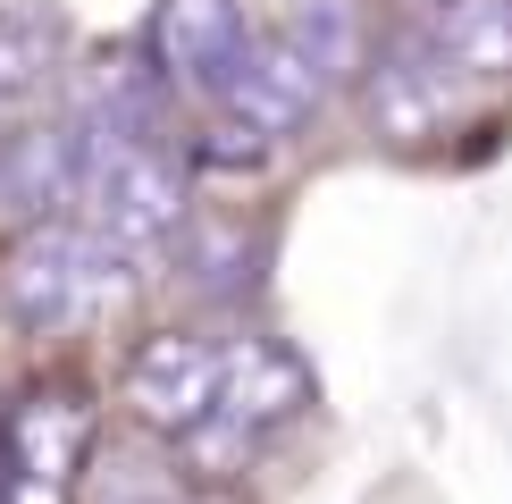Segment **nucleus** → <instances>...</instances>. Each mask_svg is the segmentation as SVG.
Here are the masks:
<instances>
[{"label":"nucleus","instance_id":"1","mask_svg":"<svg viewBox=\"0 0 512 504\" xmlns=\"http://www.w3.org/2000/svg\"><path fill=\"white\" fill-rule=\"evenodd\" d=\"M76 202H84L93 236H110L126 261H143L152 244H168L185 227V168L160 143H135V135L76 118Z\"/></svg>","mask_w":512,"mask_h":504},{"label":"nucleus","instance_id":"2","mask_svg":"<svg viewBox=\"0 0 512 504\" xmlns=\"http://www.w3.org/2000/svg\"><path fill=\"white\" fill-rule=\"evenodd\" d=\"M118 294H126V252L110 236H93V227H68V219H34L9 244V261H0V303L34 336L101 320Z\"/></svg>","mask_w":512,"mask_h":504},{"label":"nucleus","instance_id":"3","mask_svg":"<svg viewBox=\"0 0 512 504\" xmlns=\"http://www.w3.org/2000/svg\"><path fill=\"white\" fill-rule=\"evenodd\" d=\"M462 110H471V84L437 59L429 34H387L370 59H361V118H370V135L395 143V152L445 135Z\"/></svg>","mask_w":512,"mask_h":504},{"label":"nucleus","instance_id":"4","mask_svg":"<svg viewBox=\"0 0 512 504\" xmlns=\"http://www.w3.org/2000/svg\"><path fill=\"white\" fill-rule=\"evenodd\" d=\"M84 446H93V412L76 387H34L0 429V504H68Z\"/></svg>","mask_w":512,"mask_h":504},{"label":"nucleus","instance_id":"5","mask_svg":"<svg viewBox=\"0 0 512 504\" xmlns=\"http://www.w3.org/2000/svg\"><path fill=\"white\" fill-rule=\"evenodd\" d=\"M244 51H252L244 0H160L152 9V68L185 101H227Z\"/></svg>","mask_w":512,"mask_h":504},{"label":"nucleus","instance_id":"6","mask_svg":"<svg viewBox=\"0 0 512 504\" xmlns=\"http://www.w3.org/2000/svg\"><path fill=\"white\" fill-rule=\"evenodd\" d=\"M126 404H135L143 429L185 437L210 404H219V336H194V328L143 336L135 362H126Z\"/></svg>","mask_w":512,"mask_h":504},{"label":"nucleus","instance_id":"7","mask_svg":"<svg viewBox=\"0 0 512 504\" xmlns=\"http://www.w3.org/2000/svg\"><path fill=\"white\" fill-rule=\"evenodd\" d=\"M319 101H328V76H319L286 34H252V51H244V68H236L219 110L236 126H252L261 143H286V135H303L319 118Z\"/></svg>","mask_w":512,"mask_h":504},{"label":"nucleus","instance_id":"8","mask_svg":"<svg viewBox=\"0 0 512 504\" xmlns=\"http://www.w3.org/2000/svg\"><path fill=\"white\" fill-rule=\"evenodd\" d=\"M210 412L244 420V429H277V420L311 412L303 353H286L277 336H236V345H219V404Z\"/></svg>","mask_w":512,"mask_h":504},{"label":"nucleus","instance_id":"9","mask_svg":"<svg viewBox=\"0 0 512 504\" xmlns=\"http://www.w3.org/2000/svg\"><path fill=\"white\" fill-rule=\"evenodd\" d=\"M76 202V118L68 126H26L0 143V210L17 219H59Z\"/></svg>","mask_w":512,"mask_h":504},{"label":"nucleus","instance_id":"10","mask_svg":"<svg viewBox=\"0 0 512 504\" xmlns=\"http://www.w3.org/2000/svg\"><path fill=\"white\" fill-rule=\"evenodd\" d=\"M420 34L462 84H512V0H437Z\"/></svg>","mask_w":512,"mask_h":504},{"label":"nucleus","instance_id":"11","mask_svg":"<svg viewBox=\"0 0 512 504\" xmlns=\"http://www.w3.org/2000/svg\"><path fill=\"white\" fill-rule=\"evenodd\" d=\"M286 42L311 59L328 84H345L361 76V17H353V0H294V17H286Z\"/></svg>","mask_w":512,"mask_h":504},{"label":"nucleus","instance_id":"12","mask_svg":"<svg viewBox=\"0 0 512 504\" xmlns=\"http://www.w3.org/2000/svg\"><path fill=\"white\" fill-rule=\"evenodd\" d=\"M252 278H261V236L252 227H236V219L194 227V294L236 303V294H252Z\"/></svg>","mask_w":512,"mask_h":504},{"label":"nucleus","instance_id":"13","mask_svg":"<svg viewBox=\"0 0 512 504\" xmlns=\"http://www.w3.org/2000/svg\"><path fill=\"white\" fill-rule=\"evenodd\" d=\"M59 68V26L42 9H0V101L34 93Z\"/></svg>","mask_w":512,"mask_h":504},{"label":"nucleus","instance_id":"14","mask_svg":"<svg viewBox=\"0 0 512 504\" xmlns=\"http://www.w3.org/2000/svg\"><path fill=\"white\" fill-rule=\"evenodd\" d=\"M252 437H261V429H244V420H227V412H202V420H194V429H185V437H177V446H185V454H194V462H202V471H219V479H227V471H236V462L252 454Z\"/></svg>","mask_w":512,"mask_h":504}]
</instances>
